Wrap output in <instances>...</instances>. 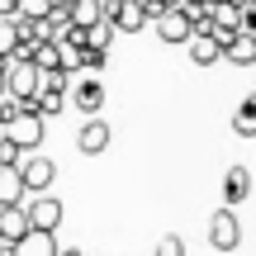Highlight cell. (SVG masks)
Returning a JSON list of instances; mask_svg holds the SVG:
<instances>
[{"label":"cell","mask_w":256,"mask_h":256,"mask_svg":"<svg viewBox=\"0 0 256 256\" xmlns=\"http://www.w3.org/2000/svg\"><path fill=\"white\" fill-rule=\"evenodd\" d=\"M152 24H156V38H162V43H185V38L194 34V24H190V14H185L180 5H171V10H162V14H156Z\"/></svg>","instance_id":"cell-4"},{"label":"cell","mask_w":256,"mask_h":256,"mask_svg":"<svg viewBox=\"0 0 256 256\" xmlns=\"http://www.w3.org/2000/svg\"><path fill=\"white\" fill-rule=\"evenodd\" d=\"M0 138H5V142H14L19 152H38V142H43V119H38L34 110H24V104H19L10 119H0Z\"/></svg>","instance_id":"cell-1"},{"label":"cell","mask_w":256,"mask_h":256,"mask_svg":"<svg viewBox=\"0 0 256 256\" xmlns=\"http://www.w3.org/2000/svg\"><path fill=\"white\" fill-rule=\"evenodd\" d=\"M24 218H28V228H38V232H57V223H62V200H52V194H24Z\"/></svg>","instance_id":"cell-3"},{"label":"cell","mask_w":256,"mask_h":256,"mask_svg":"<svg viewBox=\"0 0 256 256\" xmlns=\"http://www.w3.org/2000/svg\"><path fill=\"white\" fill-rule=\"evenodd\" d=\"M232 128H238V138H256V95L242 100V110L232 114Z\"/></svg>","instance_id":"cell-15"},{"label":"cell","mask_w":256,"mask_h":256,"mask_svg":"<svg viewBox=\"0 0 256 256\" xmlns=\"http://www.w3.org/2000/svg\"><path fill=\"white\" fill-rule=\"evenodd\" d=\"M10 256H57V238L52 232H38V228H28L24 238L10 247Z\"/></svg>","instance_id":"cell-9"},{"label":"cell","mask_w":256,"mask_h":256,"mask_svg":"<svg viewBox=\"0 0 256 256\" xmlns=\"http://www.w3.org/2000/svg\"><path fill=\"white\" fill-rule=\"evenodd\" d=\"M5 204H24V185H19L14 166H0V209Z\"/></svg>","instance_id":"cell-13"},{"label":"cell","mask_w":256,"mask_h":256,"mask_svg":"<svg viewBox=\"0 0 256 256\" xmlns=\"http://www.w3.org/2000/svg\"><path fill=\"white\" fill-rule=\"evenodd\" d=\"M0 256H10V247H0Z\"/></svg>","instance_id":"cell-23"},{"label":"cell","mask_w":256,"mask_h":256,"mask_svg":"<svg viewBox=\"0 0 256 256\" xmlns=\"http://www.w3.org/2000/svg\"><path fill=\"white\" fill-rule=\"evenodd\" d=\"M19 156H24V152H19L14 142H5V138H0V166H14Z\"/></svg>","instance_id":"cell-18"},{"label":"cell","mask_w":256,"mask_h":256,"mask_svg":"<svg viewBox=\"0 0 256 256\" xmlns=\"http://www.w3.org/2000/svg\"><path fill=\"white\" fill-rule=\"evenodd\" d=\"M110 124H104L100 119V114H90V119H86L81 124V133H76V142H81V152H90V156H100L104 152V147H110Z\"/></svg>","instance_id":"cell-7"},{"label":"cell","mask_w":256,"mask_h":256,"mask_svg":"<svg viewBox=\"0 0 256 256\" xmlns=\"http://www.w3.org/2000/svg\"><path fill=\"white\" fill-rule=\"evenodd\" d=\"M252 194V171L247 166H232L228 176H223V204H242Z\"/></svg>","instance_id":"cell-10"},{"label":"cell","mask_w":256,"mask_h":256,"mask_svg":"<svg viewBox=\"0 0 256 256\" xmlns=\"http://www.w3.org/2000/svg\"><path fill=\"white\" fill-rule=\"evenodd\" d=\"M152 5H162V10H171V5H176V0H152Z\"/></svg>","instance_id":"cell-20"},{"label":"cell","mask_w":256,"mask_h":256,"mask_svg":"<svg viewBox=\"0 0 256 256\" xmlns=\"http://www.w3.org/2000/svg\"><path fill=\"white\" fill-rule=\"evenodd\" d=\"M72 104H76V110L86 114V119H90V114H100V110H104V81L86 72L81 81L72 86Z\"/></svg>","instance_id":"cell-5"},{"label":"cell","mask_w":256,"mask_h":256,"mask_svg":"<svg viewBox=\"0 0 256 256\" xmlns=\"http://www.w3.org/2000/svg\"><path fill=\"white\" fill-rule=\"evenodd\" d=\"M28 62L38 66V72H57V48L52 43H34V57Z\"/></svg>","instance_id":"cell-16"},{"label":"cell","mask_w":256,"mask_h":256,"mask_svg":"<svg viewBox=\"0 0 256 256\" xmlns=\"http://www.w3.org/2000/svg\"><path fill=\"white\" fill-rule=\"evenodd\" d=\"M14 176H19V185H24V194H48V185L57 180V166L48 162L43 152H24L14 162Z\"/></svg>","instance_id":"cell-2"},{"label":"cell","mask_w":256,"mask_h":256,"mask_svg":"<svg viewBox=\"0 0 256 256\" xmlns=\"http://www.w3.org/2000/svg\"><path fill=\"white\" fill-rule=\"evenodd\" d=\"M57 256H81V252H76V247H57Z\"/></svg>","instance_id":"cell-19"},{"label":"cell","mask_w":256,"mask_h":256,"mask_svg":"<svg viewBox=\"0 0 256 256\" xmlns=\"http://www.w3.org/2000/svg\"><path fill=\"white\" fill-rule=\"evenodd\" d=\"M24 232H28L24 204H5V209H0V247H14Z\"/></svg>","instance_id":"cell-8"},{"label":"cell","mask_w":256,"mask_h":256,"mask_svg":"<svg viewBox=\"0 0 256 256\" xmlns=\"http://www.w3.org/2000/svg\"><path fill=\"white\" fill-rule=\"evenodd\" d=\"M185 48H190V57H194V62H200V66H214V62H218V48H214V38L209 34H190V38H185Z\"/></svg>","instance_id":"cell-12"},{"label":"cell","mask_w":256,"mask_h":256,"mask_svg":"<svg viewBox=\"0 0 256 256\" xmlns=\"http://www.w3.org/2000/svg\"><path fill=\"white\" fill-rule=\"evenodd\" d=\"M223 57L238 62V66H252V62H256V38H242V34H238L228 48H223Z\"/></svg>","instance_id":"cell-14"},{"label":"cell","mask_w":256,"mask_h":256,"mask_svg":"<svg viewBox=\"0 0 256 256\" xmlns=\"http://www.w3.org/2000/svg\"><path fill=\"white\" fill-rule=\"evenodd\" d=\"M66 14H72V28H90V24H100V0H72L66 5Z\"/></svg>","instance_id":"cell-11"},{"label":"cell","mask_w":256,"mask_h":256,"mask_svg":"<svg viewBox=\"0 0 256 256\" xmlns=\"http://www.w3.org/2000/svg\"><path fill=\"white\" fill-rule=\"evenodd\" d=\"M242 242V228H238V218H232V209H218L209 218V247L214 252H232Z\"/></svg>","instance_id":"cell-6"},{"label":"cell","mask_w":256,"mask_h":256,"mask_svg":"<svg viewBox=\"0 0 256 256\" xmlns=\"http://www.w3.org/2000/svg\"><path fill=\"white\" fill-rule=\"evenodd\" d=\"M0 95H5V66H0Z\"/></svg>","instance_id":"cell-21"},{"label":"cell","mask_w":256,"mask_h":256,"mask_svg":"<svg viewBox=\"0 0 256 256\" xmlns=\"http://www.w3.org/2000/svg\"><path fill=\"white\" fill-rule=\"evenodd\" d=\"M156 256H185V242L176 238V232H166V238L156 242Z\"/></svg>","instance_id":"cell-17"},{"label":"cell","mask_w":256,"mask_h":256,"mask_svg":"<svg viewBox=\"0 0 256 256\" xmlns=\"http://www.w3.org/2000/svg\"><path fill=\"white\" fill-rule=\"evenodd\" d=\"M52 5H72V0H52Z\"/></svg>","instance_id":"cell-22"}]
</instances>
